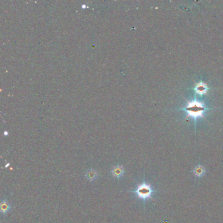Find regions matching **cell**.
Wrapping results in <instances>:
<instances>
[{
	"label": "cell",
	"mask_w": 223,
	"mask_h": 223,
	"mask_svg": "<svg viewBox=\"0 0 223 223\" xmlns=\"http://www.w3.org/2000/svg\"><path fill=\"white\" fill-rule=\"evenodd\" d=\"M131 192L135 193L139 198L145 201L149 198H151L152 195H153L155 190L153 189L150 185L146 183L145 182H143V183L139 185L135 190Z\"/></svg>",
	"instance_id": "obj_1"
},
{
	"label": "cell",
	"mask_w": 223,
	"mask_h": 223,
	"mask_svg": "<svg viewBox=\"0 0 223 223\" xmlns=\"http://www.w3.org/2000/svg\"><path fill=\"white\" fill-rule=\"evenodd\" d=\"M186 111L189 113V116H192L196 119L198 116H202V113L204 112V108L201 104L194 101L193 102L189 104Z\"/></svg>",
	"instance_id": "obj_2"
},
{
	"label": "cell",
	"mask_w": 223,
	"mask_h": 223,
	"mask_svg": "<svg viewBox=\"0 0 223 223\" xmlns=\"http://www.w3.org/2000/svg\"><path fill=\"white\" fill-rule=\"evenodd\" d=\"M124 172V171L123 167L120 165L116 166L112 170V174H113V177H116V178H118V179L121 178V177L123 176Z\"/></svg>",
	"instance_id": "obj_3"
},
{
	"label": "cell",
	"mask_w": 223,
	"mask_h": 223,
	"mask_svg": "<svg viewBox=\"0 0 223 223\" xmlns=\"http://www.w3.org/2000/svg\"><path fill=\"white\" fill-rule=\"evenodd\" d=\"M98 177V173L97 171L94 170H88L87 174H86V177L87 179L90 181H94Z\"/></svg>",
	"instance_id": "obj_4"
},
{
	"label": "cell",
	"mask_w": 223,
	"mask_h": 223,
	"mask_svg": "<svg viewBox=\"0 0 223 223\" xmlns=\"http://www.w3.org/2000/svg\"><path fill=\"white\" fill-rule=\"evenodd\" d=\"M10 209H11V205L7 201H2L1 202V211L2 213H7Z\"/></svg>",
	"instance_id": "obj_5"
},
{
	"label": "cell",
	"mask_w": 223,
	"mask_h": 223,
	"mask_svg": "<svg viewBox=\"0 0 223 223\" xmlns=\"http://www.w3.org/2000/svg\"><path fill=\"white\" fill-rule=\"evenodd\" d=\"M194 173L195 175L197 177H202L204 175L205 173V170L203 166H197L194 170Z\"/></svg>",
	"instance_id": "obj_6"
},
{
	"label": "cell",
	"mask_w": 223,
	"mask_h": 223,
	"mask_svg": "<svg viewBox=\"0 0 223 223\" xmlns=\"http://www.w3.org/2000/svg\"><path fill=\"white\" fill-rule=\"evenodd\" d=\"M207 90V86L204 83H202L198 84L196 87V92L200 94L205 93Z\"/></svg>",
	"instance_id": "obj_7"
}]
</instances>
